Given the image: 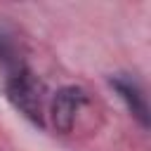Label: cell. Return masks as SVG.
<instances>
[{"mask_svg":"<svg viewBox=\"0 0 151 151\" xmlns=\"http://www.w3.org/2000/svg\"><path fill=\"white\" fill-rule=\"evenodd\" d=\"M5 92L19 113H24L35 125H45V85L33 71L14 66L5 80Z\"/></svg>","mask_w":151,"mask_h":151,"instance_id":"cell-1","label":"cell"},{"mask_svg":"<svg viewBox=\"0 0 151 151\" xmlns=\"http://www.w3.org/2000/svg\"><path fill=\"white\" fill-rule=\"evenodd\" d=\"M87 101V92L76 87V85H68V87H61L52 101H50V118H52V125L59 130V132H71L73 125H76V116L80 113L83 104Z\"/></svg>","mask_w":151,"mask_h":151,"instance_id":"cell-2","label":"cell"},{"mask_svg":"<svg viewBox=\"0 0 151 151\" xmlns=\"http://www.w3.org/2000/svg\"><path fill=\"white\" fill-rule=\"evenodd\" d=\"M111 87L125 101L127 111L146 127L149 125V104H146V94H144L142 85L137 83V78H132L130 73H116V76H111Z\"/></svg>","mask_w":151,"mask_h":151,"instance_id":"cell-3","label":"cell"},{"mask_svg":"<svg viewBox=\"0 0 151 151\" xmlns=\"http://www.w3.org/2000/svg\"><path fill=\"white\" fill-rule=\"evenodd\" d=\"M0 64H14V42L0 31Z\"/></svg>","mask_w":151,"mask_h":151,"instance_id":"cell-4","label":"cell"}]
</instances>
